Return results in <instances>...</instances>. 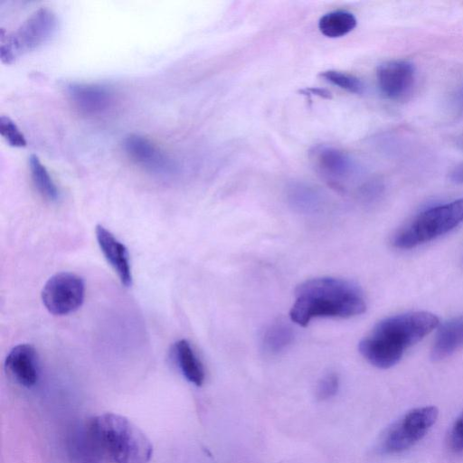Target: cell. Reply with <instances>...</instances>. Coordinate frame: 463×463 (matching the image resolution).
Returning a JSON list of instances; mask_svg holds the SVG:
<instances>
[{"label":"cell","mask_w":463,"mask_h":463,"mask_svg":"<svg viewBox=\"0 0 463 463\" xmlns=\"http://www.w3.org/2000/svg\"><path fill=\"white\" fill-rule=\"evenodd\" d=\"M361 288L353 281L335 277L314 278L300 283L289 311L291 321L307 326L319 317L350 318L365 311Z\"/></svg>","instance_id":"6da1fadb"},{"label":"cell","mask_w":463,"mask_h":463,"mask_svg":"<svg viewBox=\"0 0 463 463\" xmlns=\"http://www.w3.org/2000/svg\"><path fill=\"white\" fill-rule=\"evenodd\" d=\"M439 325L430 312L416 311L386 317L378 322L360 341L359 352L372 365L387 369L396 364L406 350L429 335Z\"/></svg>","instance_id":"7a4b0ae2"},{"label":"cell","mask_w":463,"mask_h":463,"mask_svg":"<svg viewBox=\"0 0 463 463\" xmlns=\"http://www.w3.org/2000/svg\"><path fill=\"white\" fill-rule=\"evenodd\" d=\"M85 437L93 455L107 463H147L153 455L146 435L117 413L91 417L85 425Z\"/></svg>","instance_id":"3957f363"},{"label":"cell","mask_w":463,"mask_h":463,"mask_svg":"<svg viewBox=\"0 0 463 463\" xmlns=\"http://www.w3.org/2000/svg\"><path fill=\"white\" fill-rule=\"evenodd\" d=\"M462 222L463 198H460L419 213L396 232L392 243L398 249H411L449 232Z\"/></svg>","instance_id":"277c9868"},{"label":"cell","mask_w":463,"mask_h":463,"mask_svg":"<svg viewBox=\"0 0 463 463\" xmlns=\"http://www.w3.org/2000/svg\"><path fill=\"white\" fill-rule=\"evenodd\" d=\"M438 416L439 410L432 405L410 410L384 431L380 450L384 454H398L411 449L429 432Z\"/></svg>","instance_id":"5b68a950"},{"label":"cell","mask_w":463,"mask_h":463,"mask_svg":"<svg viewBox=\"0 0 463 463\" xmlns=\"http://www.w3.org/2000/svg\"><path fill=\"white\" fill-rule=\"evenodd\" d=\"M56 24V15L51 9L42 7L35 11L16 31L2 39V61L12 63L21 55L41 46L52 35Z\"/></svg>","instance_id":"8992f818"},{"label":"cell","mask_w":463,"mask_h":463,"mask_svg":"<svg viewBox=\"0 0 463 463\" xmlns=\"http://www.w3.org/2000/svg\"><path fill=\"white\" fill-rule=\"evenodd\" d=\"M85 286L82 279L71 272H60L51 277L42 291L46 309L55 316L77 310L83 303Z\"/></svg>","instance_id":"52a82bcc"},{"label":"cell","mask_w":463,"mask_h":463,"mask_svg":"<svg viewBox=\"0 0 463 463\" xmlns=\"http://www.w3.org/2000/svg\"><path fill=\"white\" fill-rule=\"evenodd\" d=\"M414 76L413 65L402 60L385 61L376 71L378 87L390 99H399L408 93L413 85Z\"/></svg>","instance_id":"ba28073f"},{"label":"cell","mask_w":463,"mask_h":463,"mask_svg":"<svg viewBox=\"0 0 463 463\" xmlns=\"http://www.w3.org/2000/svg\"><path fill=\"white\" fill-rule=\"evenodd\" d=\"M5 371L15 383L31 388L39 378V360L34 347L20 344L13 347L5 360Z\"/></svg>","instance_id":"9c48e42d"},{"label":"cell","mask_w":463,"mask_h":463,"mask_svg":"<svg viewBox=\"0 0 463 463\" xmlns=\"http://www.w3.org/2000/svg\"><path fill=\"white\" fill-rule=\"evenodd\" d=\"M123 148L129 159L138 166L156 173L173 169L172 160L148 138L137 134L128 136Z\"/></svg>","instance_id":"30bf717a"},{"label":"cell","mask_w":463,"mask_h":463,"mask_svg":"<svg viewBox=\"0 0 463 463\" xmlns=\"http://www.w3.org/2000/svg\"><path fill=\"white\" fill-rule=\"evenodd\" d=\"M312 160L322 176L335 186L346 183L354 169L353 160L348 154L330 146L314 148Z\"/></svg>","instance_id":"8fae6325"},{"label":"cell","mask_w":463,"mask_h":463,"mask_svg":"<svg viewBox=\"0 0 463 463\" xmlns=\"http://www.w3.org/2000/svg\"><path fill=\"white\" fill-rule=\"evenodd\" d=\"M95 232L101 252L117 273L121 283L126 287L131 286V265L126 246L102 225H97Z\"/></svg>","instance_id":"7c38bea8"},{"label":"cell","mask_w":463,"mask_h":463,"mask_svg":"<svg viewBox=\"0 0 463 463\" xmlns=\"http://www.w3.org/2000/svg\"><path fill=\"white\" fill-rule=\"evenodd\" d=\"M68 90L73 105L85 114L103 111L112 99L110 90L99 84L73 83L69 86Z\"/></svg>","instance_id":"4fadbf2b"},{"label":"cell","mask_w":463,"mask_h":463,"mask_svg":"<svg viewBox=\"0 0 463 463\" xmlns=\"http://www.w3.org/2000/svg\"><path fill=\"white\" fill-rule=\"evenodd\" d=\"M463 346V316L450 319L438 331L431 348V358L439 361Z\"/></svg>","instance_id":"5bb4252c"},{"label":"cell","mask_w":463,"mask_h":463,"mask_svg":"<svg viewBox=\"0 0 463 463\" xmlns=\"http://www.w3.org/2000/svg\"><path fill=\"white\" fill-rule=\"evenodd\" d=\"M171 353L184 377L191 383L201 386L205 379V372L191 344L180 339L173 345Z\"/></svg>","instance_id":"9a60e30c"},{"label":"cell","mask_w":463,"mask_h":463,"mask_svg":"<svg viewBox=\"0 0 463 463\" xmlns=\"http://www.w3.org/2000/svg\"><path fill=\"white\" fill-rule=\"evenodd\" d=\"M356 24V18L352 13L336 10L325 14L319 19L318 29L326 37L338 38L352 32Z\"/></svg>","instance_id":"2e32d148"},{"label":"cell","mask_w":463,"mask_h":463,"mask_svg":"<svg viewBox=\"0 0 463 463\" xmlns=\"http://www.w3.org/2000/svg\"><path fill=\"white\" fill-rule=\"evenodd\" d=\"M293 338L292 327L287 322L279 320L265 329L261 345L266 353L277 354L286 349L292 343Z\"/></svg>","instance_id":"e0dca14e"},{"label":"cell","mask_w":463,"mask_h":463,"mask_svg":"<svg viewBox=\"0 0 463 463\" xmlns=\"http://www.w3.org/2000/svg\"><path fill=\"white\" fill-rule=\"evenodd\" d=\"M32 182L42 197L54 202L59 197V191L46 167L40 159L32 155L28 161Z\"/></svg>","instance_id":"ac0fdd59"},{"label":"cell","mask_w":463,"mask_h":463,"mask_svg":"<svg viewBox=\"0 0 463 463\" xmlns=\"http://www.w3.org/2000/svg\"><path fill=\"white\" fill-rule=\"evenodd\" d=\"M290 203L299 210H316L320 203V194L316 189L303 183H294L288 190Z\"/></svg>","instance_id":"d6986e66"},{"label":"cell","mask_w":463,"mask_h":463,"mask_svg":"<svg viewBox=\"0 0 463 463\" xmlns=\"http://www.w3.org/2000/svg\"><path fill=\"white\" fill-rule=\"evenodd\" d=\"M320 76L328 82L338 86L351 93L360 94L364 90V84L356 76L335 70H328L320 73Z\"/></svg>","instance_id":"ffe728a7"},{"label":"cell","mask_w":463,"mask_h":463,"mask_svg":"<svg viewBox=\"0 0 463 463\" xmlns=\"http://www.w3.org/2000/svg\"><path fill=\"white\" fill-rule=\"evenodd\" d=\"M0 134L12 146L23 147L26 146L24 136L8 117H0Z\"/></svg>","instance_id":"44dd1931"},{"label":"cell","mask_w":463,"mask_h":463,"mask_svg":"<svg viewBox=\"0 0 463 463\" xmlns=\"http://www.w3.org/2000/svg\"><path fill=\"white\" fill-rule=\"evenodd\" d=\"M339 388V377L335 373L325 374L317 383V397L319 400H328L335 395Z\"/></svg>","instance_id":"7402d4cb"},{"label":"cell","mask_w":463,"mask_h":463,"mask_svg":"<svg viewBox=\"0 0 463 463\" xmlns=\"http://www.w3.org/2000/svg\"><path fill=\"white\" fill-rule=\"evenodd\" d=\"M448 443L452 451H463V411L458 416L449 430Z\"/></svg>","instance_id":"603a6c76"},{"label":"cell","mask_w":463,"mask_h":463,"mask_svg":"<svg viewBox=\"0 0 463 463\" xmlns=\"http://www.w3.org/2000/svg\"><path fill=\"white\" fill-rule=\"evenodd\" d=\"M449 180L458 184H463V163L457 165L449 174Z\"/></svg>","instance_id":"cb8c5ba5"}]
</instances>
